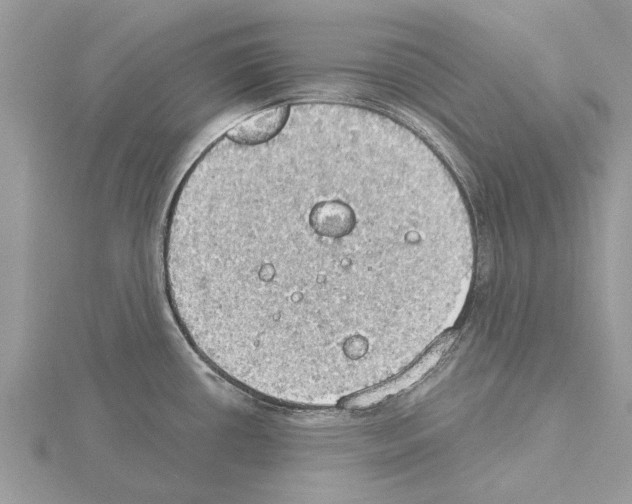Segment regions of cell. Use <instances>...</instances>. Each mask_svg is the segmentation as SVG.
Instances as JSON below:
<instances>
[{
  "mask_svg": "<svg viewBox=\"0 0 632 504\" xmlns=\"http://www.w3.org/2000/svg\"><path fill=\"white\" fill-rule=\"evenodd\" d=\"M254 228L204 211L163 246L173 308L234 365L323 383L378 364L409 335L402 255L419 237Z\"/></svg>",
  "mask_w": 632,
  "mask_h": 504,
  "instance_id": "6da1fadb",
  "label": "cell"
},
{
  "mask_svg": "<svg viewBox=\"0 0 632 504\" xmlns=\"http://www.w3.org/2000/svg\"><path fill=\"white\" fill-rule=\"evenodd\" d=\"M287 108L276 105L261 109L243 119L226 136L235 143L255 145L272 138L283 126L287 117Z\"/></svg>",
  "mask_w": 632,
  "mask_h": 504,
  "instance_id": "7a4b0ae2",
  "label": "cell"
}]
</instances>
